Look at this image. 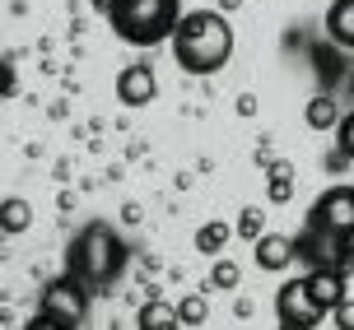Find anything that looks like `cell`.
<instances>
[{
    "instance_id": "obj_1",
    "label": "cell",
    "mask_w": 354,
    "mask_h": 330,
    "mask_svg": "<svg viewBox=\"0 0 354 330\" xmlns=\"http://www.w3.org/2000/svg\"><path fill=\"white\" fill-rule=\"evenodd\" d=\"M173 56L196 79L219 75L233 61V28L224 19V10H187L173 33Z\"/></svg>"
},
{
    "instance_id": "obj_2",
    "label": "cell",
    "mask_w": 354,
    "mask_h": 330,
    "mask_svg": "<svg viewBox=\"0 0 354 330\" xmlns=\"http://www.w3.org/2000/svg\"><path fill=\"white\" fill-rule=\"evenodd\" d=\"M126 265H131V246H126V237L112 224H103V219L84 224L71 237V246H66V270H75V275L84 279L88 293H112L117 279L126 275Z\"/></svg>"
},
{
    "instance_id": "obj_3",
    "label": "cell",
    "mask_w": 354,
    "mask_h": 330,
    "mask_svg": "<svg viewBox=\"0 0 354 330\" xmlns=\"http://www.w3.org/2000/svg\"><path fill=\"white\" fill-rule=\"evenodd\" d=\"M103 14L122 42L159 47V42H173L177 23H182V0H107Z\"/></svg>"
},
{
    "instance_id": "obj_4",
    "label": "cell",
    "mask_w": 354,
    "mask_h": 330,
    "mask_svg": "<svg viewBox=\"0 0 354 330\" xmlns=\"http://www.w3.org/2000/svg\"><path fill=\"white\" fill-rule=\"evenodd\" d=\"M88 284L75 270H66V275H56L42 284V293H37V312L28 326L33 330H75L88 321Z\"/></svg>"
},
{
    "instance_id": "obj_5",
    "label": "cell",
    "mask_w": 354,
    "mask_h": 330,
    "mask_svg": "<svg viewBox=\"0 0 354 330\" xmlns=\"http://www.w3.org/2000/svg\"><path fill=\"white\" fill-rule=\"evenodd\" d=\"M308 233L322 242H354V186H331L308 209Z\"/></svg>"
},
{
    "instance_id": "obj_6",
    "label": "cell",
    "mask_w": 354,
    "mask_h": 330,
    "mask_svg": "<svg viewBox=\"0 0 354 330\" xmlns=\"http://www.w3.org/2000/svg\"><path fill=\"white\" fill-rule=\"evenodd\" d=\"M275 321H280L284 330H313V326L326 321V312H322L317 302H313V293H308V279L280 284V293H275Z\"/></svg>"
},
{
    "instance_id": "obj_7",
    "label": "cell",
    "mask_w": 354,
    "mask_h": 330,
    "mask_svg": "<svg viewBox=\"0 0 354 330\" xmlns=\"http://www.w3.org/2000/svg\"><path fill=\"white\" fill-rule=\"evenodd\" d=\"M117 98H122V107H149L154 103V98H159V75H154V66H149V61L126 66L122 75H117Z\"/></svg>"
},
{
    "instance_id": "obj_8",
    "label": "cell",
    "mask_w": 354,
    "mask_h": 330,
    "mask_svg": "<svg viewBox=\"0 0 354 330\" xmlns=\"http://www.w3.org/2000/svg\"><path fill=\"white\" fill-rule=\"evenodd\" d=\"M252 256H257V270L280 275V270H289V261H299V242L284 237V233H261V237L252 242Z\"/></svg>"
},
{
    "instance_id": "obj_9",
    "label": "cell",
    "mask_w": 354,
    "mask_h": 330,
    "mask_svg": "<svg viewBox=\"0 0 354 330\" xmlns=\"http://www.w3.org/2000/svg\"><path fill=\"white\" fill-rule=\"evenodd\" d=\"M303 279H308V293H313V302H317L326 316H331L340 302L350 298V293H345V279H350V275H340V270H331V265H317L313 275H303Z\"/></svg>"
},
{
    "instance_id": "obj_10",
    "label": "cell",
    "mask_w": 354,
    "mask_h": 330,
    "mask_svg": "<svg viewBox=\"0 0 354 330\" xmlns=\"http://www.w3.org/2000/svg\"><path fill=\"white\" fill-rule=\"evenodd\" d=\"M326 37L340 42L345 52H354V0H331V10H326Z\"/></svg>"
},
{
    "instance_id": "obj_11",
    "label": "cell",
    "mask_w": 354,
    "mask_h": 330,
    "mask_svg": "<svg viewBox=\"0 0 354 330\" xmlns=\"http://www.w3.org/2000/svg\"><path fill=\"white\" fill-rule=\"evenodd\" d=\"M313 70L322 75V84H326V93L340 84V75H345V56H340V42H313Z\"/></svg>"
},
{
    "instance_id": "obj_12",
    "label": "cell",
    "mask_w": 354,
    "mask_h": 330,
    "mask_svg": "<svg viewBox=\"0 0 354 330\" xmlns=\"http://www.w3.org/2000/svg\"><path fill=\"white\" fill-rule=\"evenodd\" d=\"M136 321H140V330H177V326H182V312H177L173 302H159V298H149V302L140 307V316H136Z\"/></svg>"
},
{
    "instance_id": "obj_13",
    "label": "cell",
    "mask_w": 354,
    "mask_h": 330,
    "mask_svg": "<svg viewBox=\"0 0 354 330\" xmlns=\"http://www.w3.org/2000/svg\"><path fill=\"white\" fill-rule=\"evenodd\" d=\"M233 233H238V228L219 224V219H214V224H201V228H196V251H201V256H219V251L229 246Z\"/></svg>"
},
{
    "instance_id": "obj_14",
    "label": "cell",
    "mask_w": 354,
    "mask_h": 330,
    "mask_svg": "<svg viewBox=\"0 0 354 330\" xmlns=\"http://www.w3.org/2000/svg\"><path fill=\"white\" fill-rule=\"evenodd\" d=\"M303 122L313 126V130H322V135H326V130H336V126H340L336 98H331V93H322V98H313V103H308V112H303Z\"/></svg>"
},
{
    "instance_id": "obj_15",
    "label": "cell",
    "mask_w": 354,
    "mask_h": 330,
    "mask_svg": "<svg viewBox=\"0 0 354 330\" xmlns=\"http://www.w3.org/2000/svg\"><path fill=\"white\" fill-rule=\"evenodd\" d=\"M266 195H270V205H289V195H294V168L289 163H270V186H266Z\"/></svg>"
},
{
    "instance_id": "obj_16",
    "label": "cell",
    "mask_w": 354,
    "mask_h": 330,
    "mask_svg": "<svg viewBox=\"0 0 354 330\" xmlns=\"http://www.w3.org/2000/svg\"><path fill=\"white\" fill-rule=\"evenodd\" d=\"M238 279H243V270H238V261H224V256H219V261H214V270H210V279H205V293H233V289H238Z\"/></svg>"
},
{
    "instance_id": "obj_17",
    "label": "cell",
    "mask_w": 354,
    "mask_h": 330,
    "mask_svg": "<svg viewBox=\"0 0 354 330\" xmlns=\"http://www.w3.org/2000/svg\"><path fill=\"white\" fill-rule=\"evenodd\" d=\"M28 224H33V209H28V200L10 195V200H5V214H0V228H5V233H24Z\"/></svg>"
},
{
    "instance_id": "obj_18",
    "label": "cell",
    "mask_w": 354,
    "mask_h": 330,
    "mask_svg": "<svg viewBox=\"0 0 354 330\" xmlns=\"http://www.w3.org/2000/svg\"><path fill=\"white\" fill-rule=\"evenodd\" d=\"M177 312H182V326H205L210 321V302H205V293H192L177 302Z\"/></svg>"
},
{
    "instance_id": "obj_19",
    "label": "cell",
    "mask_w": 354,
    "mask_h": 330,
    "mask_svg": "<svg viewBox=\"0 0 354 330\" xmlns=\"http://www.w3.org/2000/svg\"><path fill=\"white\" fill-rule=\"evenodd\" d=\"M233 228H238V237H248V242H257V237H261V233H266V209H238V224H233Z\"/></svg>"
},
{
    "instance_id": "obj_20",
    "label": "cell",
    "mask_w": 354,
    "mask_h": 330,
    "mask_svg": "<svg viewBox=\"0 0 354 330\" xmlns=\"http://www.w3.org/2000/svg\"><path fill=\"white\" fill-rule=\"evenodd\" d=\"M336 144L354 158V112H345V117H340V126H336Z\"/></svg>"
},
{
    "instance_id": "obj_21",
    "label": "cell",
    "mask_w": 354,
    "mask_h": 330,
    "mask_svg": "<svg viewBox=\"0 0 354 330\" xmlns=\"http://www.w3.org/2000/svg\"><path fill=\"white\" fill-rule=\"evenodd\" d=\"M331 326H340V330H354V302H350V298H345V302H340L336 312H331Z\"/></svg>"
},
{
    "instance_id": "obj_22",
    "label": "cell",
    "mask_w": 354,
    "mask_h": 330,
    "mask_svg": "<svg viewBox=\"0 0 354 330\" xmlns=\"http://www.w3.org/2000/svg\"><path fill=\"white\" fill-rule=\"evenodd\" d=\"M350 163H354V158H350V154H345V149H340V144H336V149L326 154V173H345Z\"/></svg>"
},
{
    "instance_id": "obj_23",
    "label": "cell",
    "mask_w": 354,
    "mask_h": 330,
    "mask_svg": "<svg viewBox=\"0 0 354 330\" xmlns=\"http://www.w3.org/2000/svg\"><path fill=\"white\" fill-rule=\"evenodd\" d=\"M257 112V98H238V117H252Z\"/></svg>"
},
{
    "instance_id": "obj_24",
    "label": "cell",
    "mask_w": 354,
    "mask_h": 330,
    "mask_svg": "<svg viewBox=\"0 0 354 330\" xmlns=\"http://www.w3.org/2000/svg\"><path fill=\"white\" fill-rule=\"evenodd\" d=\"M238 5H243V0H219V10H224V14H229V10H238Z\"/></svg>"
},
{
    "instance_id": "obj_25",
    "label": "cell",
    "mask_w": 354,
    "mask_h": 330,
    "mask_svg": "<svg viewBox=\"0 0 354 330\" xmlns=\"http://www.w3.org/2000/svg\"><path fill=\"white\" fill-rule=\"evenodd\" d=\"M350 88H354V75H350Z\"/></svg>"
}]
</instances>
